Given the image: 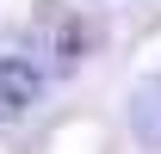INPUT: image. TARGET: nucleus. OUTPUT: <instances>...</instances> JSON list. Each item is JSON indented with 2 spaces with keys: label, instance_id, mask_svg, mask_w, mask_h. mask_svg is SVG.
Here are the masks:
<instances>
[{
  "label": "nucleus",
  "instance_id": "f257e3e1",
  "mask_svg": "<svg viewBox=\"0 0 161 154\" xmlns=\"http://www.w3.org/2000/svg\"><path fill=\"white\" fill-rule=\"evenodd\" d=\"M37 99H43V74H37L25 56H0V123L25 117Z\"/></svg>",
  "mask_w": 161,
  "mask_h": 154
},
{
  "label": "nucleus",
  "instance_id": "f03ea898",
  "mask_svg": "<svg viewBox=\"0 0 161 154\" xmlns=\"http://www.w3.org/2000/svg\"><path fill=\"white\" fill-rule=\"evenodd\" d=\"M130 130H136L142 148H161V74L130 86Z\"/></svg>",
  "mask_w": 161,
  "mask_h": 154
}]
</instances>
